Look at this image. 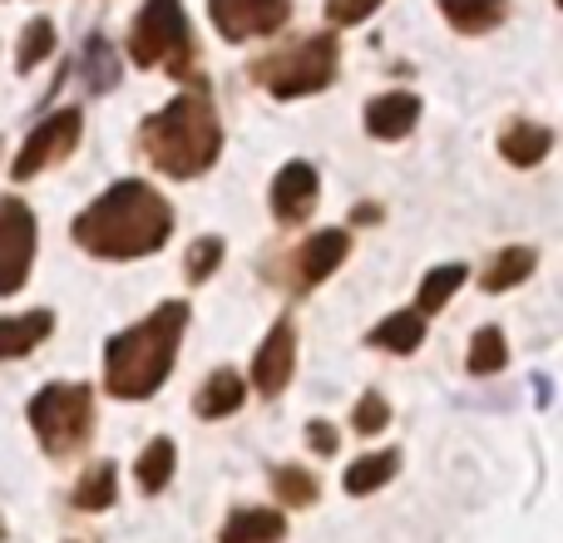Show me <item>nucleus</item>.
I'll return each mask as SVG.
<instances>
[{
  "label": "nucleus",
  "mask_w": 563,
  "mask_h": 543,
  "mask_svg": "<svg viewBox=\"0 0 563 543\" xmlns=\"http://www.w3.org/2000/svg\"><path fill=\"white\" fill-rule=\"evenodd\" d=\"M168 233H174V208L164 203V193H154L139 178L114 184L99 203H89L75 218V243L95 257H109V263L158 253Z\"/></svg>",
  "instance_id": "f257e3e1"
},
{
  "label": "nucleus",
  "mask_w": 563,
  "mask_h": 543,
  "mask_svg": "<svg viewBox=\"0 0 563 543\" xmlns=\"http://www.w3.org/2000/svg\"><path fill=\"white\" fill-rule=\"evenodd\" d=\"M184 326H188V301H164L148 321L119 331L104 351V386L119 400H148L174 370Z\"/></svg>",
  "instance_id": "f03ea898"
},
{
  "label": "nucleus",
  "mask_w": 563,
  "mask_h": 543,
  "mask_svg": "<svg viewBox=\"0 0 563 543\" xmlns=\"http://www.w3.org/2000/svg\"><path fill=\"white\" fill-rule=\"evenodd\" d=\"M139 144H144L148 164L168 178H198L203 168L218 164V148H223V129H218L213 99L208 95H184L168 109L148 114V124L139 129Z\"/></svg>",
  "instance_id": "7ed1b4c3"
},
{
  "label": "nucleus",
  "mask_w": 563,
  "mask_h": 543,
  "mask_svg": "<svg viewBox=\"0 0 563 543\" xmlns=\"http://www.w3.org/2000/svg\"><path fill=\"white\" fill-rule=\"evenodd\" d=\"M30 425H35V440L45 455L55 459L75 455L95 435V396H89V386H75V380L45 386L30 400Z\"/></svg>",
  "instance_id": "20e7f679"
},
{
  "label": "nucleus",
  "mask_w": 563,
  "mask_h": 543,
  "mask_svg": "<svg viewBox=\"0 0 563 543\" xmlns=\"http://www.w3.org/2000/svg\"><path fill=\"white\" fill-rule=\"evenodd\" d=\"M253 79L263 89H273L277 99L317 95L336 79V35H307L287 49H273L253 65Z\"/></svg>",
  "instance_id": "39448f33"
},
{
  "label": "nucleus",
  "mask_w": 563,
  "mask_h": 543,
  "mask_svg": "<svg viewBox=\"0 0 563 543\" xmlns=\"http://www.w3.org/2000/svg\"><path fill=\"white\" fill-rule=\"evenodd\" d=\"M129 59L134 65H168V75L194 79V40L178 0H148L129 30Z\"/></svg>",
  "instance_id": "423d86ee"
},
{
  "label": "nucleus",
  "mask_w": 563,
  "mask_h": 543,
  "mask_svg": "<svg viewBox=\"0 0 563 543\" xmlns=\"http://www.w3.org/2000/svg\"><path fill=\"white\" fill-rule=\"evenodd\" d=\"M30 263H35V218L20 198H0V297L25 287Z\"/></svg>",
  "instance_id": "0eeeda50"
},
{
  "label": "nucleus",
  "mask_w": 563,
  "mask_h": 543,
  "mask_svg": "<svg viewBox=\"0 0 563 543\" xmlns=\"http://www.w3.org/2000/svg\"><path fill=\"white\" fill-rule=\"evenodd\" d=\"M208 10L223 40H253L287 25L291 0H208Z\"/></svg>",
  "instance_id": "6e6552de"
},
{
  "label": "nucleus",
  "mask_w": 563,
  "mask_h": 543,
  "mask_svg": "<svg viewBox=\"0 0 563 543\" xmlns=\"http://www.w3.org/2000/svg\"><path fill=\"white\" fill-rule=\"evenodd\" d=\"M75 144H79V114H75V109H59V114H49L45 124L25 138V148H20V158H15V168H10V174H15V178H35L40 168H49V164H59L65 154H75Z\"/></svg>",
  "instance_id": "1a4fd4ad"
},
{
  "label": "nucleus",
  "mask_w": 563,
  "mask_h": 543,
  "mask_svg": "<svg viewBox=\"0 0 563 543\" xmlns=\"http://www.w3.org/2000/svg\"><path fill=\"white\" fill-rule=\"evenodd\" d=\"M346 253H351V233H341V228H331V233H317L311 243H301L297 253H291V291H311L317 281H327L331 272H336L341 263H346Z\"/></svg>",
  "instance_id": "9d476101"
},
{
  "label": "nucleus",
  "mask_w": 563,
  "mask_h": 543,
  "mask_svg": "<svg viewBox=\"0 0 563 543\" xmlns=\"http://www.w3.org/2000/svg\"><path fill=\"white\" fill-rule=\"evenodd\" d=\"M291 366H297V326L282 317L253 356V386L263 390V396H282L291 380Z\"/></svg>",
  "instance_id": "9b49d317"
},
{
  "label": "nucleus",
  "mask_w": 563,
  "mask_h": 543,
  "mask_svg": "<svg viewBox=\"0 0 563 543\" xmlns=\"http://www.w3.org/2000/svg\"><path fill=\"white\" fill-rule=\"evenodd\" d=\"M317 208V168L311 164H287L273 184V213L282 228H297Z\"/></svg>",
  "instance_id": "f8f14e48"
},
{
  "label": "nucleus",
  "mask_w": 563,
  "mask_h": 543,
  "mask_svg": "<svg viewBox=\"0 0 563 543\" xmlns=\"http://www.w3.org/2000/svg\"><path fill=\"white\" fill-rule=\"evenodd\" d=\"M416 114H420L416 95H380L366 104V129L376 138H406L416 129Z\"/></svg>",
  "instance_id": "ddd939ff"
},
{
  "label": "nucleus",
  "mask_w": 563,
  "mask_h": 543,
  "mask_svg": "<svg viewBox=\"0 0 563 543\" xmlns=\"http://www.w3.org/2000/svg\"><path fill=\"white\" fill-rule=\"evenodd\" d=\"M55 331L49 311H25V317H0V361L10 356H30L40 341Z\"/></svg>",
  "instance_id": "4468645a"
},
{
  "label": "nucleus",
  "mask_w": 563,
  "mask_h": 543,
  "mask_svg": "<svg viewBox=\"0 0 563 543\" xmlns=\"http://www.w3.org/2000/svg\"><path fill=\"white\" fill-rule=\"evenodd\" d=\"M282 534H287V519L277 509H233L218 543H277Z\"/></svg>",
  "instance_id": "2eb2a0df"
},
{
  "label": "nucleus",
  "mask_w": 563,
  "mask_h": 543,
  "mask_svg": "<svg viewBox=\"0 0 563 543\" xmlns=\"http://www.w3.org/2000/svg\"><path fill=\"white\" fill-rule=\"evenodd\" d=\"M75 509H85V514H104V509H114L119 499V465H109V459H99V465H89L85 475L75 479Z\"/></svg>",
  "instance_id": "dca6fc26"
},
{
  "label": "nucleus",
  "mask_w": 563,
  "mask_h": 543,
  "mask_svg": "<svg viewBox=\"0 0 563 543\" xmlns=\"http://www.w3.org/2000/svg\"><path fill=\"white\" fill-rule=\"evenodd\" d=\"M247 400V386H243V376L238 370H218V376H208L203 380V390H198V400H194V410L203 420H223V415H233L238 406Z\"/></svg>",
  "instance_id": "f3484780"
},
{
  "label": "nucleus",
  "mask_w": 563,
  "mask_h": 543,
  "mask_svg": "<svg viewBox=\"0 0 563 543\" xmlns=\"http://www.w3.org/2000/svg\"><path fill=\"white\" fill-rule=\"evenodd\" d=\"M549 148H554V134H549L544 124H525V119H519V124H509L505 134H499V154L515 168H534Z\"/></svg>",
  "instance_id": "a211bd4d"
},
{
  "label": "nucleus",
  "mask_w": 563,
  "mask_h": 543,
  "mask_svg": "<svg viewBox=\"0 0 563 543\" xmlns=\"http://www.w3.org/2000/svg\"><path fill=\"white\" fill-rule=\"evenodd\" d=\"M396 469H400V455L396 450H380V455H361L356 465L346 469V495L351 499H361V495H376V489H386L390 479H396Z\"/></svg>",
  "instance_id": "6ab92c4d"
},
{
  "label": "nucleus",
  "mask_w": 563,
  "mask_h": 543,
  "mask_svg": "<svg viewBox=\"0 0 563 543\" xmlns=\"http://www.w3.org/2000/svg\"><path fill=\"white\" fill-rule=\"evenodd\" d=\"M420 341H426V317H420V311H396V317H386L371 331V346L396 351V356H410Z\"/></svg>",
  "instance_id": "aec40b11"
},
{
  "label": "nucleus",
  "mask_w": 563,
  "mask_h": 543,
  "mask_svg": "<svg viewBox=\"0 0 563 543\" xmlns=\"http://www.w3.org/2000/svg\"><path fill=\"white\" fill-rule=\"evenodd\" d=\"M174 465H178L174 440H148L144 455H139V465H134L139 489H144V495H158V489H168V479H174Z\"/></svg>",
  "instance_id": "412c9836"
},
{
  "label": "nucleus",
  "mask_w": 563,
  "mask_h": 543,
  "mask_svg": "<svg viewBox=\"0 0 563 543\" xmlns=\"http://www.w3.org/2000/svg\"><path fill=\"white\" fill-rule=\"evenodd\" d=\"M534 267H539L534 247H505L495 263L479 272V281H485V291H509V287H519V281H525Z\"/></svg>",
  "instance_id": "4be33fe9"
},
{
  "label": "nucleus",
  "mask_w": 563,
  "mask_h": 543,
  "mask_svg": "<svg viewBox=\"0 0 563 543\" xmlns=\"http://www.w3.org/2000/svg\"><path fill=\"white\" fill-rule=\"evenodd\" d=\"M440 10H445V15L455 20L465 35H485L489 25H499L505 0H440Z\"/></svg>",
  "instance_id": "5701e85b"
},
{
  "label": "nucleus",
  "mask_w": 563,
  "mask_h": 543,
  "mask_svg": "<svg viewBox=\"0 0 563 543\" xmlns=\"http://www.w3.org/2000/svg\"><path fill=\"white\" fill-rule=\"evenodd\" d=\"M509 366V346L499 326H479L475 341H470V376H495V370Z\"/></svg>",
  "instance_id": "b1692460"
},
{
  "label": "nucleus",
  "mask_w": 563,
  "mask_h": 543,
  "mask_svg": "<svg viewBox=\"0 0 563 543\" xmlns=\"http://www.w3.org/2000/svg\"><path fill=\"white\" fill-rule=\"evenodd\" d=\"M273 495L287 509H311L317 505V475L301 465H282V469H273Z\"/></svg>",
  "instance_id": "393cba45"
},
{
  "label": "nucleus",
  "mask_w": 563,
  "mask_h": 543,
  "mask_svg": "<svg viewBox=\"0 0 563 543\" xmlns=\"http://www.w3.org/2000/svg\"><path fill=\"white\" fill-rule=\"evenodd\" d=\"M460 287H465V267H460V263H450V267H435V272H430L426 281H420L416 311H420V317H430V311H440V307H445V301L455 297Z\"/></svg>",
  "instance_id": "a878e982"
},
{
  "label": "nucleus",
  "mask_w": 563,
  "mask_h": 543,
  "mask_svg": "<svg viewBox=\"0 0 563 543\" xmlns=\"http://www.w3.org/2000/svg\"><path fill=\"white\" fill-rule=\"evenodd\" d=\"M85 85L95 89V95H104V89L119 85V59H114V49H109L104 35L85 40Z\"/></svg>",
  "instance_id": "bb28decb"
},
{
  "label": "nucleus",
  "mask_w": 563,
  "mask_h": 543,
  "mask_svg": "<svg viewBox=\"0 0 563 543\" xmlns=\"http://www.w3.org/2000/svg\"><path fill=\"white\" fill-rule=\"evenodd\" d=\"M49 49H55V25L49 20H30L25 40H20V69H35Z\"/></svg>",
  "instance_id": "cd10ccee"
},
{
  "label": "nucleus",
  "mask_w": 563,
  "mask_h": 543,
  "mask_svg": "<svg viewBox=\"0 0 563 543\" xmlns=\"http://www.w3.org/2000/svg\"><path fill=\"white\" fill-rule=\"evenodd\" d=\"M351 425H356L361 435H380V430L390 425V406H386V396L366 390V396L356 400V410H351Z\"/></svg>",
  "instance_id": "c85d7f7f"
},
{
  "label": "nucleus",
  "mask_w": 563,
  "mask_h": 543,
  "mask_svg": "<svg viewBox=\"0 0 563 543\" xmlns=\"http://www.w3.org/2000/svg\"><path fill=\"white\" fill-rule=\"evenodd\" d=\"M218 263H223V243H218V237H198V243L188 247L184 272H188V281H208L218 272Z\"/></svg>",
  "instance_id": "c756f323"
},
{
  "label": "nucleus",
  "mask_w": 563,
  "mask_h": 543,
  "mask_svg": "<svg viewBox=\"0 0 563 543\" xmlns=\"http://www.w3.org/2000/svg\"><path fill=\"white\" fill-rule=\"evenodd\" d=\"M376 5L380 0H327V20H336V25H356V20H366Z\"/></svg>",
  "instance_id": "7c9ffc66"
},
{
  "label": "nucleus",
  "mask_w": 563,
  "mask_h": 543,
  "mask_svg": "<svg viewBox=\"0 0 563 543\" xmlns=\"http://www.w3.org/2000/svg\"><path fill=\"white\" fill-rule=\"evenodd\" d=\"M307 445L317 450V455H336V430H331L327 420H311V425H307Z\"/></svg>",
  "instance_id": "2f4dec72"
},
{
  "label": "nucleus",
  "mask_w": 563,
  "mask_h": 543,
  "mask_svg": "<svg viewBox=\"0 0 563 543\" xmlns=\"http://www.w3.org/2000/svg\"><path fill=\"white\" fill-rule=\"evenodd\" d=\"M0 534H5V529H0Z\"/></svg>",
  "instance_id": "473e14b6"
}]
</instances>
